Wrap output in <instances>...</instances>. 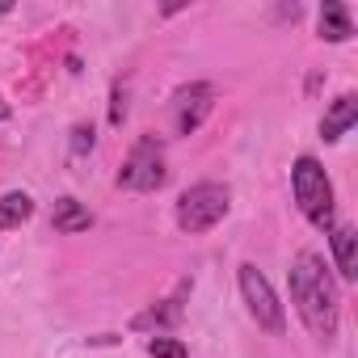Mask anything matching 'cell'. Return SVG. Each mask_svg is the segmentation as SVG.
I'll list each match as a JSON object with an SVG mask.
<instances>
[{
  "label": "cell",
  "instance_id": "cell-4",
  "mask_svg": "<svg viewBox=\"0 0 358 358\" xmlns=\"http://www.w3.org/2000/svg\"><path fill=\"white\" fill-rule=\"evenodd\" d=\"M164 182H169L164 152H160L156 135H143V139L131 148L127 164L118 169V186H122V190H139V194H152V190H160Z\"/></svg>",
  "mask_w": 358,
  "mask_h": 358
},
{
  "label": "cell",
  "instance_id": "cell-3",
  "mask_svg": "<svg viewBox=\"0 0 358 358\" xmlns=\"http://www.w3.org/2000/svg\"><path fill=\"white\" fill-rule=\"evenodd\" d=\"M232 207V190L220 186V182H199L190 186L182 199H177V228L199 236V232H211Z\"/></svg>",
  "mask_w": 358,
  "mask_h": 358
},
{
  "label": "cell",
  "instance_id": "cell-11",
  "mask_svg": "<svg viewBox=\"0 0 358 358\" xmlns=\"http://www.w3.org/2000/svg\"><path fill=\"white\" fill-rule=\"evenodd\" d=\"M89 224H93V215H89L76 199H59V203H55V211H51V228H55V232H64V236L89 232Z\"/></svg>",
  "mask_w": 358,
  "mask_h": 358
},
{
  "label": "cell",
  "instance_id": "cell-5",
  "mask_svg": "<svg viewBox=\"0 0 358 358\" xmlns=\"http://www.w3.org/2000/svg\"><path fill=\"white\" fill-rule=\"evenodd\" d=\"M241 295H245V303H249V316H253L266 333L282 337V329H287V320H282V303H278L270 278H266L257 266H249V262L241 266Z\"/></svg>",
  "mask_w": 358,
  "mask_h": 358
},
{
  "label": "cell",
  "instance_id": "cell-10",
  "mask_svg": "<svg viewBox=\"0 0 358 358\" xmlns=\"http://www.w3.org/2000/svg\"><path fill=\"white\" fill-rule=\"evenodd\" d=\"M350 34H354L350 9L337 5V0H324V5H320V38H324V43H345Z\"/></svg>",
  "mask_w": 358,
  "mask_h": 358
},
{
  "label": "cell",
  "instance_id": "cell-8",
  "mask_svg": "<svg viewBox=\"0 0 358 358\" xmlns=\"http://www.w3.org/2000/svg\"><path fill=\"white\" fill-rule=\"evenodd\" d=\"M186 295H190V282H182V287H177L164 303H156V308H148V312H139L135 316V329H164V324H177V320H182V308H186Z\"/></svg>",
  "mask_w": 358,
  "mask_h": 358
},
{
  "label": "cell",
  "instance_id": "cell-13",
  "mask_svg": "<svg viewBox=\"0 0 358 358\" xmlns=\"http://www.w3.org/2000/svg\"><path fill=\"white\" fill-rule=\"evenodd\" d=\"M148 354L152 358H190V350L177 341V337H152L148 341Z\"/></svg>",
  "mask_w": 358,
  "mask_h": 358
},
{
  "label": "cell",
  "instance_id": "cell-14",
  "mask_svg": "<svg viewBox=\"0 0 358 358\" xmlns=\"http://www.w3.org/2000/svg\"><path fill=\"white\" fill-rule=\"evenodd\" d=\"M93 143H97V131H93L89 122H76V127H72V156L93 152Z\"/></svg>",
  "mask_w": 358,
  "mask_h": 358
},
{
  "label": "cell",
  "instance_id": "cell-6",
  "mask_svg": "<svg viewBox=\"0 0 358 358\" xmlns=\"http://www.w3.org/2000/svg\"><path fill=\"white\" fill-rule=\"evenodd\" d=\"M207 114H211V85H190L177 93V135L199 131Z\"/></svg>",
  "mask_w": 358,
  "mask_h": 358
},
{
  "label": "cell",
  "instance_id": "cell-7",
  "mask_svg": "<svg viewBox=\"0 0 358 358\" xmlns=\"http://www.w3.org/2000/svg\"><path fill=\"white\" fill-rule=\"evenodd\" d=\"M354 122H358V97H354V93H341V97L329 106V114L320 118V139H324V143H337Z\"/></svg>",
  "mask_w": 358,
  "mask_h": 358
},
{
  "label": "cell",
  "instance_id": "cell-15",
  "mask_svg": "<svg viewBox=\"0 0 358 358\" xmlns=\"http://www.w3.org/2000/svg\"><path fill=\"white\" fill-rule=\"evenodd\" d=\"M122 118H127V93H122V85H114V97H110V122L122 127Z\"/></svg>",
  "mask_w": 358,
  "mask_h": 358
},
{
  "label": "cell",
  "instance_id": "cell-17",
  "mask_svg": "<svg viewBox=\"0 0 358 358\" xmlns=\"http://www.w3.org/2000/svg\"><path fill=\"white\" fill-rule=\"evenodd\" d=\"M0 17H5V5H0Z\"/></svg>",
  "mask_w": 358,
  "mask_h": 358
},
{
  "label": "cell",
  "instance_id": "cell-9",
  "mask_svg": "<svg viewBox=\"0 0 358 358\" xmlns=\"http://www.w3.org/2000/svg\"><path fill=\"white\" fill-rule=\"evenodd\" d=\"M329 232H333V262H337V274H341L345 282H354V278H358V232H354L350 224L329 228Z\"/></svg>",
  "mask_w": 358,
  "mask_h": 358
},
{
  "label": "cell",
  "instance_id": "cell-12",
  "mask_svg": "<svg viewBox=\"0 0 358 358\" xmlns=\"http://www.w3.org/2000/svg\"><path fill=\"white\" fill-rule=\"evenodd\" d=\"M30 215H34V199H30V194H22V190H9L5 199H0V232L22 228Z\"/></svg>",
  "mask_w": 358,
  "mask_h": 358
},
{
  "label": "cell",
  "instance_id": "cell-2",
  "mask_svg": "<svg viewBox=\"0 0 358 358\" xmlns=\"http://www.w3.org/2000/svg\"><path fill=\"white\" fill-rule=\"evenodd\" d=\"M291 190H295V203L308 215V224L320 228V232H329L333 228V182H329V173H324V164L316 156H299L295 160Z\"/></svg>",
  "mask_w": 358,
  "mask_h": 358
},
{
  "label": "cell",
  "instance_id": "cell-16",
  "mask_svg": "<svg viewBox=\"0 0 358 358\" xmlns=\"http://www.w3.org/2000/svg\"><path fill=\"white\" fill-rule=\"evenodd\" d=\"M9 114H13V110H9V101H5V97H0V122H5Z\"/></svg>",
  "mask_w": 358,
  "mask_h": 358
},
{
  "label": "cell",
  "instance_id": "cell-1",
  "mask_svg": "<svg viewBox=\"0 0 358 358\" xmlns=\"http://www.w3.org/2000/svg\"><path fill=\"white\" fill-rule=\"evenodd\" d=\"M291 299L316 341L337 337V287L316 253H299L291 266Z\"/></svg>",
  "mask_w": 358,
  "mask_h": 358
}]
</instances>
